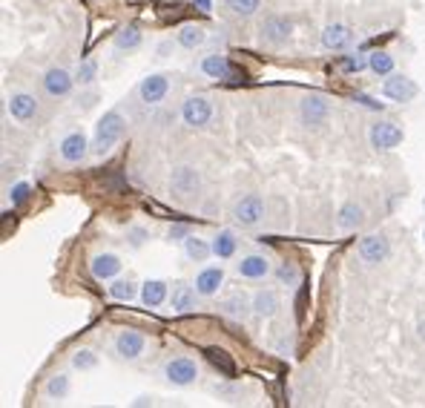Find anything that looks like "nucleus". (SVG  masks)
<instances>
[{"label":"nucleus","mask_w":425,"mask_h":408,"mask_svg":"<svg viewBox=\"0 0 425 408\" xmlns=\"http://www.w3.org/2000/svg\"><path fill=\"white\" fill-rule=\"evenodd\" d=\"M351 41H354V32H351V26H345V24H327L322 29V46L331 49V52L347 49Z\"/></svg>","instance_id":"nucleus-19"},{"label":"nucleus","mask_w":425,"mask_h":408,"mask_svg":"<svg viewBox=\"0 0 425 408\" xmlns=\"http://www.w3.org/2000/svg\"><path fill=\"white\" fill-rule=\"evenodd\" d=\"M69 388H72L69 374H55V377L46 380L44 391H46V397H52V400H64V397L69 394Z\"/></svg>","instance_id":"nucleus-33"},{"label":"nucleus","mask_w":425,"mask_h":408,"mask_svg":"<svg viewBox=\"0 0 425 408\" xmlns=\"http://www.w3.org/2000/svg\"><path fill=\"white\" fill-rule=\"evenodd\" d=\"M299 115L307 127H322V124H327V118H331V101L319 92H307L299 101Z\"/></svg>","instance_id":"nucleus-4"},{"label":"nucleus","mask_w":425,"mask_h":408,"mask_svg":"<svg viewBox=\"0 0 425 408\" xmlns=\"http://www.w3.org/2000/svg\"><path fill=\"white\" fill-rule=\"evenodd\" d=\"M109 296L115 302H132L135 296H141V294H138V285H135V282H129V279H115L109 285Z\"/></svg>","instance_id":"nucleus-32"},{"label":"nucleus","mask_w":425,"mask_h":408,"mask_svg":"<svg viewBox=\"0 0 425 408\" xmlns=\"http://www.w3.org/2000/svg\"><path fill=\"white\" fill-rule=\"evenodd\" d=\"M417 92H419V87L414 84V78H408V75H388L385 78V84H382V95L388 101H399V104H405V101H414L417 98Z\"/></svg>","instance_id":"nucleus-8"},{"label":"nucleus","mask_w":425,"mask_h":408,"mask_svg":"<svg viewBox=\"0 0 425 408\" xmlns=\"http://www.w3.org/2000/svg\"><path fill=\"white\" fill-rule=\"evenodd\" d=\"M181 118L192 130L207 127L210 118H212V104L204 98V95H190V98L181 104Z\"/></svg>","instance_id":"nucleus-7"},{"label":"nucleus","mask_w":425,"mask_h":408,"mask_svg":"<svg viewBox=\"0 0 425 408\" xmlns=\"http://www.w3.org/2000/svg\"><path fill=\"white\" fill-rule=\"evenodd\" d=\"M121 267H124V262L115 254H95L89 259V274H92V279H98V282L115 279L121 274Z\"/></svg>","instance_id":"nucleus-17"},{"label":"nucleus","mask_w":425,"mask_h":408,"mask_svg":"<svg viewBox=\"0 0 425 408\" xmlns=\"http://www.w3.org/2000/svg\"><path fill=\"white\" fill-rule=\"evenodd\" d=\"M224 285V270L221 267H204L196 276V290L201 296H216Z\"/></svg>","instance_id":"nucleus-23"},{"label":"nucleus","mask_w":425,"mask_h":408,"mask_svg":"<svg viewBox=\"0 0 425 408\" xmlns=\"http://www.w3.org/2000/svg\"><path fill=\"white\" fill-rule=\"evenodd\" d=\"M196 6H199L201 12H210V9H212V0H196Z\"/></svg>","instance_id":"nucleus-44"},{"label":"nucleus","mask_w":425,"mask_h":408,"mask_svg":"<svg viewBox=\"0 0 425 408\" xmlns=\"http://www.w3.org/2000/svg\"><path fill=\"white\" fill-rule=\"evenodd\" d=\"M95 365H98V354L89 351V348H78L72 354V368H78V371H92Z\"/></svg>","instance_id":"nucleus-35"},{"label":"nucleus","mask_w":425,"mask_h":408,"mask_svg":"<svg viewBox=\"0 0 425 408\" xmlns=\"http://www.w3.org/2000/svg\"><path fill=\"white\" fill-rule=\"evenodd\" d=\"M141 29L135 26V24H127V26H121L118 32H115V37H112V46L118 49V52H129V49H138L141 46Z\"/></svg>","instance_id":"nucleus-27"},{"label":"nucleus","mask_w":425,"mask_h":408,"mask_svg":"<svg viewBox=\"0 0 425 408\" xmlns=\"http://www.w3.org/2000/svg\"><path fill=\"white\" fill-rule=\"evenodd\" d=\"M127 130V121L118 109L104 112L98 124H95V139H92V155H107L115 144L121 141V135Z\"/></svg>","instance_id":"nucleus-1"},{"label":"nucleus","mask_w":425,"mask_h":408,"mask_svg":"<svg viewBox=\"0 0 425 408\" xmlns=\"http://www.w3.org/2000/svg\"><path fill=\"white\" fill-rule=\"evenodd\" d=\"M210 245H212V256L216 259H233L236 247H239V239H236L233 230H219L216 236L210 239Z\"/></svg>","instance_id":"nucleus-26"},{"label":"nucleus","mask_w":425,"mask_h":408,"mask_svg":"<svg viewBox=\"0 0 425 408\" xmlns=\"http://www.w3.org/2000/svg\"><path fill=\"white\" fill-rule=\"evenodd\" d=\"M224 6L233 12V15H242V17H250V15H256L259 6H262V0H224Z\"/></svg>","instance_id":"nucleus-36"},{"label":"nucleus","mask_w":425,"mask_h":408,"mask_svg":"<svg viewBox=\"0 0 425 408\" xmlns=\"http://www.w3.org/2000/svg\"><path fill=\"white\" fill-rule=\"evenodd\" d=\"M199 296H201V294H199V290L192 287V285L176 282V285H172V290H170V308L176 310V314H187V310L196 308Z\"/></svg>","instance_id":"nucleus-20"},{"label":"nucleus","mask_w":425,"mask_h":408,"mask_svg":"<svg viewBox=\"0 0 425 408\" xmlns=\"http://www.w3.org/2000/svg\"><path fill=\"white\" fill-rule=\"evenodd\" d=\"M184 256L190 259V262H207L210 256H212V245L207 242V239H201V236H190L184 239Z\"/></svg>","instance_id":"nucleus-28"},{"label":"nucleus","mask_w":425,"mask_h":408,"mask_svg":"<svg viewBox=\"0 0 425 408\" xmlns=\"http://www.w3.org/2000/svg\"><path fill=\"white\" fill-rule=\"evenodd\" d=\"M417 334H419V339H422V342H425V319H422V322H419V325H417Z\"/></svg>","instance_id":"nucleus-45"},{"label":"nucleus","mask_w":425,"mask_h":408,"mask_svg":"<svg viewBox=\"0 0 425 408\" xmlns=\"http://www.w3.org/2000/svg\"><path fill=\"white\" fill-rule=\"evenodd\" d=\"M402 139H405V132H402V127L397 121H377L368 130V141H371V147L377 152H391V150H397L402 144Z\"/></svg>","instance_id":"nucleus-3"},{"label":"nucleus","mask_w":425,"mask_h":408,"mask_svg":"<svg viewBox=\"0 0 425 408\" xmlns=\"http://www.w3.org/2000/svg\"><path fill=\"white\" fill-rule=\"evenodd\" d=\"M356 101H362L365 107H371V109H382V104H377V101H371L368 95H356Z\"/></svg>","instance_id":"nucleus-43"},{"label":"nucleus","mask_w":425,"mask_h":408,"mask_svg":"<svg viewBox=\"0 0 425 408\" xmlns=\"http://www.w3.org/2000/svg\"><path fill=\"white\" fill-rule=\"evenodd\" d=\"M204 357H207V362L216 368V371H221L224 377H233V374H236V365H233V360H230V354L224 351V348H207Z\"/></svg>","instance_id":"nucleus-30"},{"label":"nucleus","mask_w":425,"mask_h":408,"mask_svg":"<svg viewBox=\"0 0 425 408\" xmlns=\"http://www.w3.org/2000/svg\"><path fill=\"white\" fill-rule=\"evenodd\" d=\"M422 207H425V199H422Z\"/></svg>","instance_id":"nucleus-47"},{"label":"nucleus","mask_w":425,"mask_h":408,"mask_svg":"<svg viewBox=\"0 0 425 408\" xmlns=\"http://www.w3.org/2000/svg\"><path fill=\"white\" fill-rule=\"evenodd\" d=\"M368 69L379 78H388L394 72V55L391 52H385V49H377L368 55Z\"/></svg>","instance_id":"nucleus-31"},{"label":"nucleus","mask_w":425,"mask_h":408,"mask_svg":"<svg viewBox=\"0 0 425 408\" xmlns=\"http://www.w3.org/2000/svg\"><path fill=\"white\" fill-rule=\"evenodd\" d=\"M176 41H179V46H184V49H199V46L207 41V32H204L199 24H184V26L176 32Z\"/></svg>","instance_id":"nucleus-29"},{"label":"nucleus","mask_w":425,"mask_h":408,"mask_svg":"<svg viewBox=\"0 0 425 408\" xmlns=\"http://www.w3.org/2000/svg\"><path fill=\"white\" fill-rule=\"evenodd\" d=\"M75 81H78L81 87H92L95 81H98V64L95 61H81L78 69H75Z\"/></svg>","instance_id":"nucleus-34"},{"label":"nucleus","mask_w":425,"mask_h":408,"mask_svg":"<svg viewBox=\"0 0 425 408\" xmlns=\"http://www.w3.org/2000/svg\"><path fill=\"white\" fill-rule=\"evenodd\" d=\"M141 302L147 308H159L164 302H170V287L164 279H147L141 285Z\"/></svg>","instance_id":"nucleus-25"},{"label":"nucleus","mask_w":425,"mask_h":408,"mask_svg":"<svg viewBox=\"0 0 425 408\" xmlns=\"http://www.w3.org/2000/svg\"><path fill=\"white\" fill-rule=\"evenodd\" d=\"M356 254L365 265H379L391 256V242L382 236V233H371V236H365L356 247Z\"/></svg>","instance_id":"nucleus-9"},{"label":"nucleus","mask_w":425,"mask_h":408,"mask_svg":"<svg viewBox=\"0 0 425 408\" xmlns=\"http://www.w3.org/2000/svg\"><path fill=\"white\" fill-rule=\"evenodd\" d=\"M176 46H179V41H161V44L156 46V55H159V57H170Z\"/></svg>","instance_id":"nucleus-42"},{"label":"nucleus","mask_w":425,"mask_h":408,"mask_svg":"<svg viewBox=\"0 0 425 408\" xmlns=\"http://www.w3.org/2000/svg\"><path fill=\"white\" fill-rule=\"evenodd\" d=\"M170 190H172V196H179V199L199 196V193H201V172H199V167H192V164L172 167V172H170Z\"/></svg>","instance_id":"nucleus-2"},{"label":"nucleus","mask_w":425,"mask_h":408,"mask_svg":"<svg viewBox=\"0 0 425 408\" xmlns=\"http://www.w3.org/2000/svg\"><path fill=\"white\" fill-rule=\"evenodd\" d=\"M144 348H147V339L138 331H121L118 337H115V354H118L121 360H127V362L138 360L144 354Z\"/></svg>","instance_id":"nucleus-15"},{"label":"nucleus","mask_w":425,"mask_h":408,"mask_svg":"<svg viewBox=\"0 0 425 408\" xmlns=\"http://www.w3.org/2000/svg\"><path fill=\"white\" fill-rule=\"evenodd\" d=\"M291 32H293V24L287 21V17L273 15V17H267V21L262 24V44H267V46H282L287 37H291Z\"/></svg>","instance_id":"nucleus-14"},{"label":"nucleus","mask_w":425,"mask_h":408,"mask_svg":"<svg viewBox=\"0 0 425 408\" xmlns=\"http://www.w3.org/2000/svg\"><path fill=\"white\" fill-rule=\"evenodd\" d=\"M276 276H279V282L282 285H299V267L293 265V262H282L279 267H276Z\"/></svg>","instance_id":"nucleus-37"},{"label":"nucleus","mask_w":425,"mask_h":408,"mask_svg":"<svg viewBox=\"0 0 425 408\" xmlns=\"http://www.w3.org/2000/svg\"><path fill=\"white\" fill-rule=\"evenodd\" d=\"M57 152H61V159L66 164H81L92 152V141H87L84 132H69V135H64V141L57 144Z\"/></svg>","instance_id":"nucleus-10"},{"label":"nucleus","mask_w":425,"mask_h":408,"mask_svg":"<svg viewBox=\"0 0 425 408\" xmlns=\"http://www.w3.org/2000/svg\"><path fill=\"white\" fill-rule=\"evenodd\" d=\"M75 84H78V81H75V75L61 69V66H52L44 75V89H46L49 98H66V95H72Z\"/></svg>","instance_id":"nucleus-11"},{"label":"nucleus","mask_w":425,"mask_h":408,"mask_svg":"<svg viewBox=\"0 0 425 408\" xmlns=\"http://www.w3.org/2000/svg\"><path fill=\"white\" fill-rule=\"evenodd\" d=\"M236 270H239L242 279H264V276H270L273 265H270V259L262 256V254H247V256H242Z\"/></svg>","instance_id":"nucleus-21"},{"label":"nucleus","mask_w":425,"mask_h":408,"mask_svg":"<svg viewBox=\"0 0 425 408\" xmlns=\"http://www.w3.org/2000/svg\"><path fill=\"white\" fill-rule=\"evenodd\" d=\"M29 193H32V187H29L26 181H17V184L9 190V199H12V204L17 207V204H24V202L29 199Z\"/></svg>","instance_id":"nucleus-39"},{"label":"nucleus","mask_w":425,"mask_h":408,"mask_svg":"<svg viewBox=\"0 0 425 408\" xmlns=\"http://www.w3.org/2000/svg\"><path fill=\"white\" fill-rule=\"evenodd\" d=\"M279 308H282V299H279L276 290L264 287V290H256V294H253V314L256 317L270 319V317L279 314Z\"/></svg>","instance_id":"nucleus-22"},{"label":"nucleus","mask_w":425,"mask_h":408,"mask_svg":"<svg viewBox=\"0 0 425 408\" xmlns=\"http://www.w3.org/2000/svg\"><path fill=\"white\" fill-rule=\"evenodd\" d=\"M362 222H365V207L359 204V202H345L342 207H339V213H336V224H339V230H356V227H362Z\"/></svg>","instance_id":"nucleus-24"},{"label":"nucleus","mask_w":425,"mask_h":408,"mask_svg":"<svg viewBox=\"0 0 425 408\" xmlns=\"http://www.w3.org/2000/svg\"><path fill=\"white\" fill-rule=\"evenodd\" d=\"M164 377L170 385H176V388H187L199 380V365L192 362L190 357H176V360H170L164 365Z\"/></svg>","instance_id":"nucleus-6"},{"label":"nucleus","mask_w":425,"mask_h":408,"mask_svg":"<svg viewBox=\"0 0 425 408\" xmlns=\"http://www.w3.org/2000/svg\"><path fill=\"white\" fill-rule=\"evenodd\" d=\"M422 242H425V230H422Z\"/></svg>","instance_id":"nucleus-46"},{"label":"nucleus","mask_w":425,"mask_h":408,"mask_svg":"<svg viewBox=\"0 0 425 408\" xmlns=\"http://www.w3.org/2000/svg\"><path fill=\"white\" fill-rule=\"evenodd\" d=\"M342 66H345V72H362L365 66H368V55H345L342 57Z\"/></svg>","instance_id":"nucleus-38"},{"label":"nucleus","mask_w":425,"mask_h":408,"mask_svg":"<svg viewBox=\"0 0 425 408\" xmlns=\"http://www.w3.org/2000/svg\"><path fill=\"white\" fill-rule=\"evenodd\" d=\"M221 314L227 319H236V322H244L250 314H253V296H247L242 294V290H236V294H230L221 299Z\"/></svg>","instance_id":"nucleus-16"},{"label":"nucleus","mask_w":425,"mask_h":408,"mask_svg":"<svg viewBox=\"0 0 425 408\" xmlns=\"http://www.w3.org/2000/svg\"><path fill=\"white\" fill-rule=\"evenodd\" d=\"M147 236H150V233H147L144 227H129V230H127V242H129L132 250H138V247L147 242Z\"/></svg>","instance_id":"nucleus-40"},{"label":"nucleus","mask_w":425,"mask_h":408,"mask_svg":"<svg viewBox=\"0 0 425 408\" xmlns=\"http://www.w3.org/2000/svg\"><path fill=\"white\" fill-rule=\"evenodd\" d=\"M6 112L21 124L35 121L37 118V98L29 95V92H12L6 98Z\"/></svg>","instance_id":"nucleus-12"},{"label":"nucleus","mask_w":425,"mask_h":408,"mask_svg":"<svg viewBox=\"0 0 425 408\" xmlns=\"http://www.w3.org/2000/svg\"><path fill=\"white\" fill-rule=\"evenodd\" d=\"M167 92H170V78L167 75H147L144 81L138 84V95H141V101L147 107H156L167 98Z\"/></svg>","instance_id":"nucleus-13"},{"label":"nucleus","mask_w":425,"mask_h":408,"mask_svg":"<svg viewBox=\"0 0 425 408\" xmlns=\"http://www.w3.org/2000/svg\"><path fill=\"white\" fill-rule=\"evenodd\" d=\"M201 72L207 78H216V81H236L239 69L227 61L224 55H204L201 57Z\"/></svg>","instance_id":"nucleus-18"},{"label":"nucleus","mask_w":425,"mask_h":408,"mask_svg":"<svg viewBox=\"0 0 425 408\" xmlns=\"http://www.w3.org/2000/svg\"><path fill=\"white\" fill-rule=\"evenodd\" d=\"M264 219V199L259 193H247L233 204V222L242 227H256Z\"/></svg>","instance_id":"nucleus-5"},{"label":"nucleus","mask_w":425,"mask_h":408,"mask_svg":"<svg viewBox=\"0 0 425 408\" xmlns=\"http://www.w3.org/2000/svg\"><path fill=\"white\" fill-rule=\"evenodd\" d=\"M187 236H190V227L181 224V222H179V224H170V230H167V239H170V242H184Z\"/></svg>","instance_id":"nucleus-41"}]
</instances>
